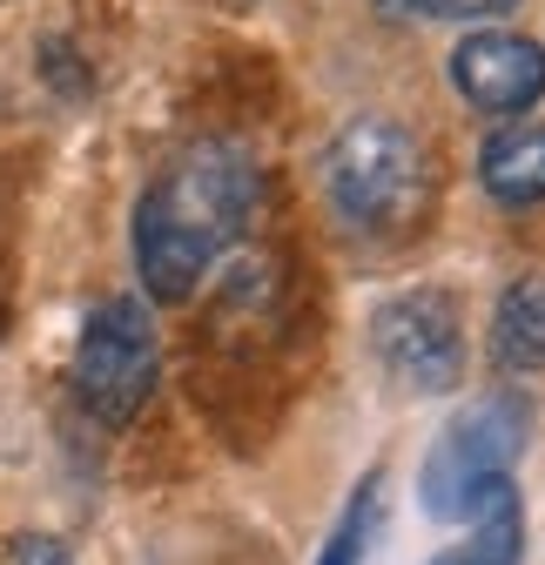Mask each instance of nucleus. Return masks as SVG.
Segmentation results:
<instances>
[{
    "mask_svg": "<svg viewBox=\"0 0 545 565\" xmlns=\"http://www.w3.org/2000/svg\"><path fill=\"white\" fill-rule=\"evenodd\" d=\"M492 371L532 377L545 371V276H519L492 310Z\"/></svg>",
    "mask_w": 545,
    "mask_h": 565,
    "instance_id": "8",
    "label": "nucleus"
},
{
    "mask_svg": "<svg viewBox=\"0 0 545 565\" xmlns=\"http://www.w3.org/2000/svg\"><path fill=\"white\" fill-rule=\"evenodd\" d=\"M156 371H162V350H156V323H149L142 297L95 303L82 323V343H75V397L88 404V417L128 424L149 404Z\"/></svg>",
    "mask_w": 545,
    "mask_h": 565,
    "instance_id": "4",
    "label": "nucleus"
},
{
    "mask_svg": "<svg viewBox=\"0 0 545 565\" xmlns=\"http://www.w3.org/2000/svg\"><path fill=\"white\" fill-rule=\"evenodd\" d=\"M323 195L357 236H404L418 230L431 202V162L425 141L391 121V115H357L336 128L323 149Z\"/></svg>",
    "mask_w": 545,
    "mask_h": 565,
    "instance_id": "2",
    "label": "nucleus"
},
{
    "mask_svg": "<svg viewBox=\"0 0 545 565\" xmlns=\"http://www.w3.org/2000/svg\"><path fill=\"white\" fill-rule=\"evenodd\" d=\"M451 88L479 115H525L545 102V47L505 28H479L451 47Z\"/></svg>",
    "mask_w": 545,
    "mask_h": 565,
    "instance_id": "6",
    "label": "nucleus"
},
{
    "mask_svg": "<svg viewBox=\"0 0 545 565\" xmlns=\"http://www.w3.org/2000/svg\"><path fill=\"white\" fill-rule=\"evenodd\" d=\"M14 565H75V558H67V545L47 539V532H21L14 539Z\"/></svg>",
    "mask_w": 545,
    "mask_h": 565,
    "instance_id": "12",
    "label": "nucleus"
},
{
    "mask_svg": "<svg viewBox=\"0 0 545 565\" xmlns=\"http://www.w3.org/2000/svg\"><path fill=\"white\" fill-rule=\"evenodd\" d=\"M263 175L229 141H195L182 162H169L142 202H135V276L156 303L195 297V282L216 269V256L249 230Z\"/></svg>",
    "mask_w": 545,
    "mask_h": 565,
    "instance_id": "1",
    "label": "nucleus"
},
{
    "mask_svg": "<svg viewBox=\"0 0 545 565\" xmlns=\"http://www.w3.org/2000/svg\"><path fill=\"white\" fill-rule=\"evenodd\" d=\"M525 558V512H519V484L512 478H499L485 499H479V512L464 519V545H451V552H438L431 565H519Z\"/></svg>",
    "mask_w": 545,
    "mask_h": 565,
    "instance_id": "9",
    "label": "nucleus"
},
{
    "mask_svg": "<svg viewBox=\"0 0 545 565\" xmlns=\"http://www.w3.org/2000/svg\"><path fill=\"white\" fill-rule=\"evenodd\" d=\"M418 8L431 21H499V14L519 8V0H418Z\"/></svg>",
    "mask_w": 545,
    "mask_h": 565,
    "instance_id": "11",
    "label": "nucleus"
},
{
    "mask_svg": "<svg viewBox=\"0 0 545 565\" xmlns=\"http://www.w3.org/2000/svg\"><path fill=\"white\" fill-rule=\"evenodd\" d=\"M371 343H377V364L397 391L445 397L464 384V303L451 290H438V282L397 290L371 317Z\"/></svg>",
    "mask_w": 545,
    "mask_h": 565,
    "instance_id": "5",
    "label": "nucleus"
},
{
    "mask_svg": "<svg viewBox=\"0 0 545 565\" xmlns=\"http://www.w3.org/2000/svg\"><path fill=\"white\" fill-rule=\"evenodd\" d=\"M479 182L492 202L505 209H532L545 202V128L538 121H512L479 149Z\"/></svg>",
    "mask_w": 545,
    "mask_h": 565,
    "instance_id": "7",
    "label": "nucleus"
},
{
    "mask_svg": "<svg viewBox=\"0 0 545 565\" xmlns=\"http://www.w3.org/2000/svg\"><path fill=\"white\" fill-rule=\"evenodd\" d=\"M384 478L371 471L364 478V491L351 499V512L336 519V532H330V545H323V558L317 565H364L371 558V539H377V512H384V491H377Z\"/></svg>",
    "mask_w": 545,
    "mask_h": 565,
    "instance_id": "10",
    "label": "nucleus"
},
{
    "mask_svg": "<svg viewBox=\"0 0 545 565\" xmlns=\"http://www.w3.org/2000/svg\"><path fill=\"white\" fill-rule=\"evenodd\" d=\"M525 424H532V411H525L512 391H492V397H479V404H464L445 431H438V445H431V458H425V471H418L425 512L445 519V525H458V519L479 512L485 491H492L499 478H512V465H519V451H525Z\"/></svg>",
    "mask_w": 545,
    "mask_h": 565,
    "instance_id": "3",
    "label": "nucleus"
}]
</instances>
